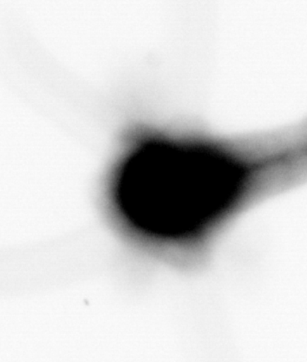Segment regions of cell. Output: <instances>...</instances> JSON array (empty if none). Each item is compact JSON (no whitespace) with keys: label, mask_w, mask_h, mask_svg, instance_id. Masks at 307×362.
<instances>
[{"label":"cell","mask_w":307,"mask_h":362,"mask_svg":"<svg viewBox=\"0 0 307 362\" xmlns=\"http://www.w3.org/2000/svg\"><path fill=\"white\" fill-rule=\"evenodd\" d=\"M128 167L125 209L140 226L161 234L188 230L210 202L206 170L188 152L150 148Z\"/></svg>","instance_id":"obj_1"}]
</instances>
